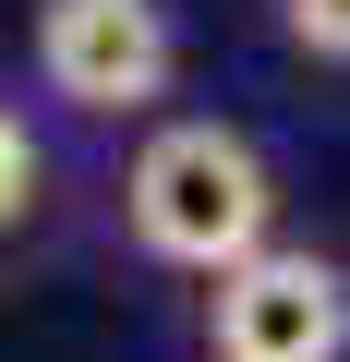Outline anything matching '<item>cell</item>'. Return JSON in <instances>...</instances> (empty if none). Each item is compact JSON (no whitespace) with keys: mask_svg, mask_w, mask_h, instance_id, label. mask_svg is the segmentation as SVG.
Returning a JSON list of instances; mask_svg holds the SVG:
<instances>
[{"mask_svg":"<svg viewBox=\"0 0 350 362\" xmlns=\"http://www.w3.org/2000/svg\"><path fill=\"white\" fill-rule=\"evenodd\" d=\"M121 218L157 266L218 290L230 266H254L278 242V181H266L254 133H230V121H157L121 169Z\"/></svg>","mask_w":350,"mask_h":362,"instance_id":"6da1fadb","label":"cell"},{"mask_svg":"<svg viewBox=\"0 0 350 362\" xmlns=\"http://www.w3.org/2000/svg\"><path fill=\"white\" fill-rule=\"evenodd\" d=\"M182 73L169 0H37V85L73 121H133Z\"/></svg>","mask_w":350,"mask_h":362,"instance_id":"7a4b0ae2","label":"cell"},{"mask_svg":"<svg viewBox=\"0 0 350 362\" xmlns=\"http://www.w3.org/2000/svg\"><path fill=\"white\" fill-rule=\"evenodd\" d=\"M206 362H350V278L326 254L266 242L206 290Z\"/></svg>","mask_w":350,"mask_h":362,"instance_id":"3957f363","label":"cell"},{"mask_svg":"<svg viewBox=\"0 0 350 362\" xmlns=\"http://www.w3.org/2000/svg\"><path fill=\"white\" fill-rule=\"evenodd\" d=\"M278 37H290L302 61H338V73H350V0H278Z\"/></svg>","mask_w":350,"mask_h":362,"instance_id":"277c9868","label":"cell"},{"mask_svg":"<svg viewBox=\"0 0 350 362\" xmlns=\"http://www.w3.org/2000/svg\"><path fill=\"white\" fill-rule=\"evenodd\" d=\"M37 181H49V157H37V133L0 109V230H25V206H37Z\"/></svg>","mask_w":350,"mask_h":362,"instance_id":"5b68a950","label":"cell"}]
</instances>
